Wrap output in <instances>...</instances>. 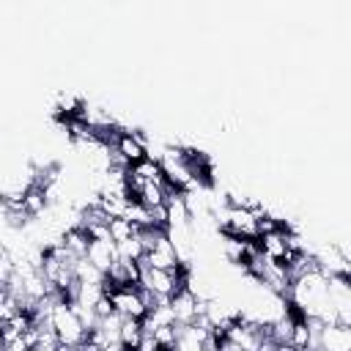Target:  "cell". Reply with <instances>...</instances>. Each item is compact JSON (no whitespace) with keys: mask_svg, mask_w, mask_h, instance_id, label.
Segmentation results:
<instances>
[{"mask_svg":"<svg viewBox=\"0 0 351 351\" xmlns=\"http://www.w3.org/2000/svg\"><path fill=\"white\" fill-rule=\"evenodd\" d=\"M170 310H173V318H176L178 326L192 324L195 321V296L186 288H181L178 293L170 296Z\"/></svg>","mask_w":351,"mask_h":351,"instance_id":"5b68a950","label":"cell"},{"mask_svg":"<svg viewBox=\"0 0 351 351\" xmlns=\"http://www.w3.org/2000/svg\"><path fill=\"white\" fill-rule=\"evenodd\" d=\"M140 337H143V324H140L137 318H123L121 326H118V340H121V346L129 348V351H134L137 343H140Z\"/></svg>","mask_w":351,"mask_h":351,"instance_id":"9c48e42d","label":"cell"},{"mask_svg":"<svg viewBox=\"0 0 351 351\" xmlns=\"http://www.w3.org/2000/svg\"><path fill=\"white\" fill-rule=\"evenodd\" d=\"M74 277H77L82 285H99V282L104 280V274H101L88 258H77V263H74Z\"/></svg>","mask_w":351,"mask_h":351,"instance_id":"30bf717a","label":"cell"},{"mask_svg":"<svg viewBox=\"0 0 351 351\" xmlns=\"http://www.w3.org/2000/svg\"><path fill=\"white\" fill-rule=\"evenodd\" d=\"M321 351H351V329L348 326H321Z\"/></svg>","mask_w":351,"mask_h":351,"instance_id":"277c9868","label":"cell"},{"mask_svg":"<svg viewBox=\"0 0 351 351\" xmlns=\"http://www.w3.org/2000/svg\"><path fill=\"white\" fill-rule=\"evenodd\" d=\"M52 329L58 332V340L63 346H71L74 348L77 343L85 340V326H82L80 315L71 310V304H66V302L52 304Z\"/></svg>","mask_w":351,"mask_h":351,"instance_id":"6da1fadb","label":"cell"},{"mask_svg":"<svg viewBox=\"0 0 351 351\" xmlns=\"http://www.w3.org/2000/svg\"><path fill=\"white\" fill-rule=\"evenodd\" d=\"M107 230H110V239L118 244V241H126V239H132V236H137V225H132L129 219H123V217H115V219H110L107 222Z\"/></svg>","mask_w":351,"mask_h":351,"instance_id":"8fae6325","label":"cell"},{"mask_svg":"<svg viewBox=\"0 0 351 351\" xmlns=\"http://www.w3.org/2000/svg\"><path fill=\"white\" fill-rule=\"evenodd\" d=\"M55 351H74V348H71V346H63V343H58V346H55Z\"/></svg>","mask_w":351,"mask_h":351,"instance_id":"5bb4252c","label":"cell"},{"mask_svg":"<svg viewBox=\"0 0 351 351\" xmlns=\"http://www.w3.org/2000/svg\"><path fill=\"white\" fill-rule=\"evenodd\" d=\"M0 351H3V332H0Z\"/></svg>","mask_w":351,"mask_h":351,"instance_id":"9a60e30c","label":"cell"},{"mask_svg":"<svg viewBox=\"0 0 351 351\" xmlns=\"http://www.w3.org/2000/svg\"><path fill=\"white\" fill-rule=\"evenodd\" d=\"M22 208H25V214H27V217H41V214L49 208V206H47V197H44V189H41V186H36V184H30V186L25 189Z\"/></svg>","mask_w":351,"mask_h":351,"instance_id":"ba28073f","label":"cell"},{"mask_svg":"<svg viewBox=\"0 0 351 351\" xmlns=\"http://www.w3.org/2000/svg\"><path fill=\"white\" fill-rule=\"evenodd\" d=\"M60 244H63L74 258H85L90 239H88V233H85L82 228H66V230L60 233Z\"/></svg>","mask_w":351,"mask_h":351,"instance_id":"52a82bcc","label":"cell"},{"mask_svg":"<svg viewBox=\"0 0 351 351\" xmlns=\"http://www.w3.org/2000/svg\"><path fill=\"white\" fill-rule=\"evenodd\" d=\"M129 165H134V162H140V159H145L148 156V151H145V145L132 134V132H121L118 134V140H115V145H112Z\"/></svg>","mask_w":351,"mask_h":351,"instance_id":"8992f818","label":"cell"},{"mask_svg":"<svg viewBox=\"0 0 351 351\" xmlns=\"http://www.w3.org/2000/svg\"><path fill=\"white\" fill-rule=\"evenodd\" d=\"M115 250H118V258H121V261H140V258L145 255V250H143V244H140L137 236H132V239H126V241H118Z\"/></svg>","mask_w":351,"mask_h":351,"instance_id":"7c38bea8","label":"cell"},{"mask_svg":"<svg viewBox=\"0 0 351 351\" xmlns=\"http://www.w3.org/2000/svg\"><path fill=\"white\" fill-rule=\"evenodd\" d=\"M85 258H88V261H90L101 274H107V271H110V266L118 261L115 241H90V244H88Z\"/></svg>","mask_w":351,"mask_h":351,"instance_id":"3957f363","label":"cell"},{"mask_svg":"<svg viewBox=\"0 0 351 351\" xmlns=\"http://www.w3.org/2000/svg\"><path fill=\"white\" fill-rule=\"evenodd\" d=\"M107 299L112 302V310L121 318H137V321H143L145 313H148L145 304H143V299L137 296V285H132V288H115V291L107 293Z\"/></svg>","mask_w":351,"mask_h":351,"instance_id":"7a4b0ae2","label":"cell"},{"mask_svg":"<svg viewBox=\"0 0 351 351\" xmlns=\"http://www.w3.org/2000/svg\"><path fill=\"white\" fill-rule=\"evenodd\" d=\"M176 335H178V324H170V326H156L151 332L156 348H173L176 346Z\"/></svg>","mask_w":351,"mask_h":351,"instance_id":"4fadbf2b","label":"cell"}]
</instances>
